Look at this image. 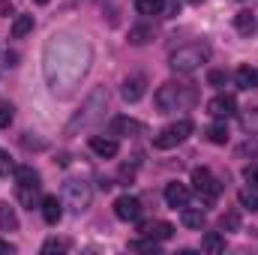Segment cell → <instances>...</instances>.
I'll use <instances>...</instances> for the list:
<instances>
[{
  "instance_id": "obj_14",
  "label": "cell",
  "mask_w": 258,
  "mask_h": 255,
  "mask_svg": "<svg viewBox=\"0 0 258 255\" xmlns=\"http://www.w3.org/2000/svg\"><path fill=\"white\" fill-rule=\"evenodd\" d=\"M90 150H93L96 156H102V159H111V156H117V141H114V138L93 135V138H90Z\"/></svg>"
},
{
  "instance_id": "obj_15",
  "label": "cell",
  "mask_w": 258,
  "mask_h": 255,
  "mask_svg": "<svg viewBox=\"0 0 258 255\" xmlns=\"http://www.w3.org/2000/svg\"><path fill=\"white\" fill-rule=\"evenodd\" d=\"M234 81H237L240 90H255L258 87V69L255 66H240L234 72Z\"/></svg>"
},
{
  "instance_id": "obj_34",
  "label": "cell",
  "mask_w": 258,
  "mask_h": 255,
  "mask_svg": "<svg viewBox=\"0 0 258 255\" xmlns=\"http://www.w3.org/2000/svg\"><path fill=\"white\" fill-rule=\"evenodd\" d=\"M9 9H12V6H9V0H3V3H0V15H6Z\"/></svg>"
},
{
  "instance_id": "obj_20",
  "label": "cell",
  "mask_w": 258,
  "mask_h": 255,
  "mask_svg": "<svg viewBox=\"0 0 258 255\" xmlns=\"http://www.w3.org/2000/svg\"><path fill=\"white\" fill-rule=\"evenodd\" d=\"M201 249H204V252H210V255L222 252V249H225V237H222L219 231H207V234L201 237Z\"/></svg>"
},
{
  "instance_id": "obj_2",
  "label": "cell",
  "mask_w": 258,
  "mask_h": 255,
  "mask_svg": "<svg viewBox=\"0 0 258 255\" xmlns=\"http://www.w3.org/2000/svg\"><path fill=\"white\" fill-rule=\"evenodd\" d=\"M153 102H156L159 114L186 111V108H192L195 102H198V90H195L192 81H174V78H171V81H165V84L156 90Z\"/></svg>"
},
{
  "instance_id": "obj_17",
  "label": "cell",
  "mask_w": 258,
  "mask_h": 255,
  "mask_svg": "<svg viewBox=\"0 0 258 255\" xmlns=\"http://www.w3.org/2000/svg\"><path fill=\"white\" fill-rule=\"evenodd\" d=\"M15 195H18V201H21L27 210H33L36 204H42V198H39V186H15Z\"/></svg>"
},
{
  "instance_id": "obj_24",
  "label": "cell",
  "mask_w": 258,
  "mask_h": 255,
  "mask_svg": "<svg viewBox=\"0 0 258 255\" xmlns=\"http://www.w3.org/2000/svg\"><path fill=\"white\" fill-rule=\"evenodd\" d=\"M234 27H237V33L249 36V33L255 30V18H252V12H237V15H234Z\"/></svg>"
},
{
  "instance_id": "obj_32",
  "label": "cell",
  "mask_w": 258,
  "mask_h": 255,
  "mask_svg": "<svg viewBox=\"0 0 258 255\" xmlns=\"http://www.w3.org/2000/svg\"><path fill=\"white\" fill-rule=\"evenodd\" d=\"M12 123V105H0V126H9Z\"/></svg>"
},
{
  "instance_id": "obj_3",
  "label": "cell",
  "mask_w": 258,
  "mask_h": 255,
  "mask_svg": "<svg viewBox=\"0 0 258 255\" xmlns=\"http://www.w3.org/2000/svg\"><path fill=\"white\" fill-rule=\"evenodd\" d=\"M210 60V45L204 42H189V45H180L168 54V66L177 72V75H192L195 69Z\"/></svg>"
},
{
  "instance_id": "obj_26",
  "label": "cell",
  "mask_w": 258,
  "mask_h": 255,
  "mask_svg": "<svg viewBox=\"0 0 258 255\" xmlns=\"http://www.w3.org/2000/svg\"><path fill=\"white\" fill-rule=\"evenodd\" d=\"M153 39V30L150 27H132L129 30V42L132 45H144V42H150Z\"/></svg>"
},
{
  "instance_id": "obj_16",
  "label": "cell",
  "mask_w": 258,
  "mask_h": 255,
  "mask_svg": "<svg viewBox=\"0 0 258 255\" xmlns=\"http://www.w3.org/2000/svg\"><path fill=\"white\" fill-rule=\"evenodd\" d=\"M15 228H18L15 207L9 201H0V231H15Z\"/></svg>"
},
{
  "instance_id": "obj_7",
  "label": "cell",
  "mask_w": 258,
  "mask_h": 255,
  "mask_svg": "<svg viewBox=\"0 0 258 255\" xmlns=\"http://www.w3.org/2000/svg\"><path fill=\"white\" fill-rule=\"evenodd\" d=\"M207 114H210L213 120H228V117L237 114V99H234L231 93H219V96H213V99L207 102Z\"/></svg>"
},
{
  "instance_id": "obj_1",
  "label": "cell",
  "mask_w": 258,
  "mask_h": 255,
  "mask_svg": "<svg viewBox=\"0 0 258 255\" xmlns=\"http://www.w3.org/2000/svg\"><path fill=\"white\" fill-rule=\"evenodd\" d=\"M90 63V48L78 42L75 36H51L45 48V78L51 84L54 96H69L75 84L84 78Z\"/></svg>"
},
{
  "instance_id": "obj_12",
  "label": "cell",
  "mask_w": 258,
  "mask_h": 255,
  "mask_svg": "<svg viewBox=\"0 0 258 255\" xmlns=\"http://www.w3.org/2000/svg\"><path fill=\"white\" fill-rule=\"evenodd\" d=\"M165 201H168V207H174V210L180 207L183 210L189 204V186L186 183H168L165 186Z\"/></svg>"
},
{
  "instance_id": "obj_13",
  "label": "cell",
  "mask_w": 258,
  "mask_h": 255,
  "mask_svg": "<svg viewBox=\"0 0 258 255\" xmlns=\"http://www.w3.org/2000/svg\"><path fill=\"white\" fill-rule=\"evenodd\" d=\"M108 129H111V135H126V138H132V135H141L144 132V123H138L132 117H114Z\"/></svg>"
},
{
  "instance_id": "obj_21",
  "label": "cell",
  "mask_w": 258,
  "mask_h": 255,
  "mask_svg": "<svg viewBox=\"0 0 258 255\" xmlns=\"http://www.w3.org/2000/svg\"><path fill=\"white\" fill-rule=\"evenodd\" d=\"M135 9H138V15H162L165 12V0H135Z\"/></svg>"
},
{
  "instance_id": "obj_5",
  "label": "cell",
  "mask_w": 258,
  "mask_h": 255,
  "mask_svg": "<svg viewBox=\"0 0 258 255\" xmlns=\"http://www.w3.org/2000/svg\"><path fill=\"white\" fill-rule=\"evenodd\" d=\"M189 135H192V120H174V123H168L165 129L156 132L153 147H156V150H171V147L183 144Z\"/></svg>"
},
{
  "instance_id": "obj_11",
  "label": "cell",
  "mask_w": 258,
  "mask_h": 255,
  "mask_svg": "<svg viewBox=\"0 0 258 255\" xmlns=\"http://www.w3.org/2000/svg\"><path fill=\"white\" fill-rule=\"evenodd\" d=\"M144 87H147V78H144V75H129L126 81H123L120 96H123L126 102H138V99L144 96Z\"/></svg>"
},
{
  "instance_id": "obj_4",
  "label": "cell",
  "mask_w": 258,
  "mask_h": 255,
  "mask_svg": "<svg viewBox=\"0 0 258 255\" xmlns=\"http://www.w3.org/2000/svg\"><path fill=\"white\" fill-rule=\"evenodd\" d=\"M192 189L201 198L204 207H210L219 195H222V180L210 171V168H192Z\"/></svg>"
},
{
  "instance_id": "obj_19",
  "label": "cell",
  "mask_w": 258,
  "mask_h": 255,
  "mask_svg": "<svg viewBox=\"0 0 258 255\" xmlns=\"http://www.w3.org/2000/svg\"><path fill=\"white\" fill-rule=\"evenodd\" d=\"M180 219H183V225H186V228H204V222H207L204 210H195V207H189V204L180 210Z\"/></svg>"
},
{
  "instance_id": "obj_25",
  "label": "cell",
  "mask_w": 258,
  "mask_h": 255,
  "mask_svg": "<svg viewBox=\"0 0 258 255\" xmlns=\"http://www.w3.org/2000/svg\"><path fill=\"white\" fill-rule=\"evenodd\" d=\"M240 207H246V210H258V189L255 186H246V189H240Z\"/></svg>"
},
{
  "instance_id": "obj_27",
  "label": "cell",
  "mask_w": 258,
  "mask_h": 255,
  "mask_svg": "<svg viewBox=\"0 0 258 255\" xmlns=\"http://www.w3.org/2000/svg\"><path fill=\"white\" fill-rule=\"evenodd\" d=\"M237 225H240V216H237L234 210L219 216V231H237Z\"/></svg>"
},
{
  "instance_id": "obj_18",
  "label": "cell",
  "mask_w": 258,
  "mask_h": 255,
  "mask_svg": "<svg viewBox=\"0 0 258 255\" xmlns=\"http://www.w3.org/2000/svg\"><path fill=\"white\" fill-rule=\"evenodd\" d=\"M15 186H42V183H39V174L30 165H18L15 168Z\"/></svg>"
},
{
  "instance_id": "obj_8",
  "label": "cell",
  "mask_w": 258,
  "mask_h": 255,
  "mask_svg": "<svg viewBox=\"0 0 258 255\" xmlns=\"http://www.w3.org/2000/svg\"><path fill=\"white\" fill-rule=\"evenodd\" d=\"M141 213H144V207H141V201H138L135 195H120V198L114 201V216L123 219V222H138Z\"/></svg>"
},
{
  "instance_id": "obj_10",
  "label": "cell",
  "mask_w": 258,
  "mask_h": 255,
  "mask_svg": "<svg viewBox=\"0 0 258 255\" xmlns=\"http://www.w3.org/2000/svg\"><path fill=\"white\" fill-rule=\"evenodd\" d=\"M39 210H42V219H45L48 225H57V222L63 219V201H60L57 195H42Z\"/></svg>"
},
{
  "instance_id": "obj_29",
  "label": "cell",
  "mask_w": 258,
  "mask_h": 255,
  "mask_svg": "<svg viewBox=\"0 0 258 255\" xmlns=\"http://www.w3.org/2000/svg\"><path fill=\"white\" fill-rule=\"evenodd\" d=\"M207 84H210V87H225V84H228V72H225V69L207 72Z\"/></svg>"
},
{
  "instance_id": "obj_35",
  "label": "cell",
  "mask_w": 258,
  "mask_h": 255,
  "mask_svg": "<svg viewBox=\"0 0 258 255\" xmlns=\"http://www.w3.org/2000/svg\"><path fill=\"white\" fill-rule=\"evenodd\" d=\"M36 3H42V6H45V3H51V0H36Z\"/></svg>"
},
{
  "instance_id": "obj_33",
  "label": "cell",
  "mask_w": 258,
  "mask_h": 255,
  "mask_svg": "<svg viewBox=\"0 0 258 255\" xmlns=\"http://www.w3.org/2000/svg\"><path fill=\"white\" fill-rule=\"evenodd\" d=\"M9 252H15V246L9 240H0V255H9Z\"/></svg>"
},
{
  "instance_id": "obj_31",
  "label": "cell",
  "mask_w": 258,
  "mask_h": 255,
  "mask_svg": "<svg viewBox=\"0 0 258 255\" xmlns=\"http://www.w3.org/2000/svg\"><path fill=\"white\" fill-rule=\"evenodd\" d=\"M9 171H15V168H12V159H9V153H6V150H0V177H3V174H9Z\"/></svg>"
},
{
  "instance_id": "obj_28",
  "label": "cell",
  "mask_w": 258,
  "mask_h": 255,
  "mask_svg": "<svg viewBox=\"0 0 258 255\" xmlns=\"http://www.w3.org/2000/svg\"><path fill=\"white\" fill-rule=\"evenodd\" d=\"M66 249H69V240H57V237H51V240H45V243H42V255L66 252Z\"/></svg>"
},
{
  "instance_id": "obj_30",
  "label": "cell",
  "mask_w": 258,
  "mask_h": 255,
  "mask_svg": "<svg viewBox=\"0 0 258 255\" xmlns=\"http://www.w3.org/2000/svg\"><path fill=\"white\" fill-rule=\"evenodd\" d=\"M243 177H246L249 186H255L258 189V165H246V168H243Z\"/></svg>"
},
{
  "instance_id": "obj_6",
  "label": "cell",
  "mask_w": 258,
  "mask_h": 255,
  "mask_svg": "<svg viewBox=\"0 0 258 255\" xmlns=\"http://www.w3.org/2000/svg\"><path fill=\"white\" fill-rule=\"evenodd\" d=\"M63 201H66V207H69V210L84 213V210L90 207V201H93V186H90L87 180H66Z\"/></svg>"
},
{
  "instance_id": "obj_22",
  "label": "cell",
  "mask_w": 258,
  "mask_h": 255,
  "mask_svg": "<svg viewBox=\"0 0 258 255\" xmlns=\"http://www.w3.org/2000/svg\"><path fill=\"white\" fill-rule=\"evenodd\" d=\"M204 135H207L210 144H225V141H228V126H225V120L210 123V126L204 129Z\"/></svg>"
},
{
  "instance_id": "obj_23",
  "label": "cell",
  "mask_w": 258,
  "mask_h": 255,
  "mask_svg": "<svg viewBox=\"0 0 258 255\" xmlns=\"http://www.w3.org/2000/svg\"><path fill=\"white\" fill-rule=\"evenodd\" d=\"M33 24H36V21H33V15H18V18L12 21V36H15V39L27 36V33L33 30Z\"/></svg>"
},
{
  "instance_id": "obj_9",
  "label": "cell",
  "mask_w": 258,
  "mask_h": 255,
  "mask_svg": "<svg viewBox=\"0 0 258 255\" xmlns=\"http://www.w3.org/2000/svg\"><path fill=\"white\" fill-rule=\"evenodd\" d=\"M144 237H150V240H171V234H174V225L171 222H165V219H153V222H144L141 228H138Z\"/></svg>"
}]
</instances>
